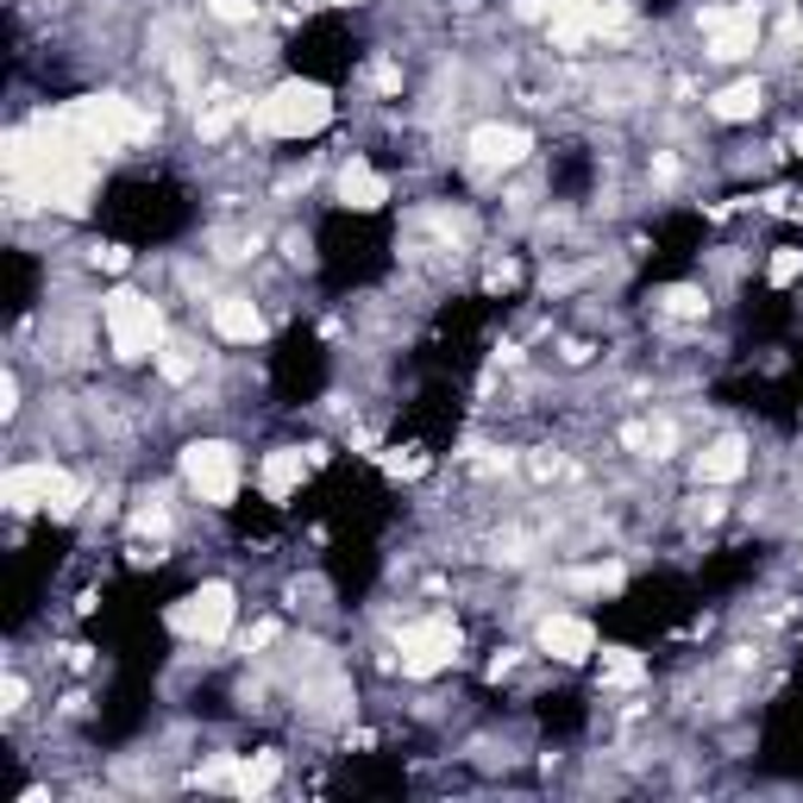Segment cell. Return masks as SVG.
<instances>
[{"mask_svg":"<svg viewBox=\"0 0 803 803\" xmlns=\"http://www.w3.org/2000/svg\"><path fill=\"white\" fill-rule=\"evenodd\" d=\"M100 326H107V346H113V358L120 364H145V358H157L164 351V308L145 296V289H107L100 296Z\"/></svg>","mask_w":803,"mask_h":803,"instance_id":"cell-1","label":"cell"},{"mask_svg":"<svg viewBox=\"0 0 803 803\" xmlns=\"http://www.w3.org/2000/svg\"><path fill=\"white\" fill-rule=\"evenodd\" d=\"M251 125H257L264 139H314V132L333 125V95H326L321 82L289 75V82H276L271 95L251 107Z\"/></svg>","mask_w":803,"mask_h":803,"instance_id":"cell-2","label":"cell"},{"mask_svg":"<svg viewBox=\"0 0 803 803\" xmlns=\"http://www.w3.org/2000/svg\"><path fill=\"white\" fill-rule=\"evenodd\" d=\"M0 502H7L13 515L45 508L57 522H70L75 508H82V483H75L70 471H57L50 458H32V465H13V471L0 477Z\"/></svg>","mask_w":803,"mask_h":803,"instance_id":"cell-3","label":"cell"},{"mask_svg":"<svg viewBox=\"0 0 803 803\" xmlns=\"http://www.w3.org/2000/svg\"><path fill=\"white\" fill-rule=\"evenodd\" d=\"M239 446H226V440H189L182 446V483L195 490L207 508H232L239 496Z\"/></svg>","mask_w":803,"mask_h":803,"instance_id":"cell-4","label":"cell"},{"mask_svg":"<svg viewBox=\"0 0 803 803\" xmlns=\"http://www.w3.org/2000/svg\"><path fill=\"white\" fill-rule=\"evenodd\" d=\"M232 609H239L232 584H201V590H189V597L170 609V627L182 634V640L214 647V640H226V627H232Z\"/></svg>","mask_w":803,"mask_h":803,"instance_id":"cell-5","label":"cell"},{"mask_svg":"<svg viewBox=\"0 0 803 803\" xmlns=\"http://www.w3.org/2000/svg\"><path fill=\"white\" fill-rule=\"evenodd\" d=\"M402 672L408 678H433L452 666V652H458V627H452V615H421V622L402 627Z\"/></svg>","mask_w":803,"mask_h":803,"instance_id":"cell-6","label":"cell"},{"mask_svg":"<svg viewBox=\"0 0 803 803\" xmlns=\"http://www.w3.org/2000/svg\"><path fill=\"white\" fill-rule=\"evenodd\" d=\"M703 32H709V63H741L759 50V0H734V7H709L703 13Z\"/></svg>","mask_w":803,"mask_h":803,"instance_id":"cell-7","label":"cell"},{"mask_svg":"<svg viewBox=\"0 0 803 803\" xmlns=\"http://www.w3.org/2000/svg\"><path fill=\"white\" fill-rule=\"evenodd\" d=\"M465 151H471V164H477L483 176H502V170H515L527 151H534V139H527L522 125L490 120V125H477L471 139H465Z\"/></svg>","mask_w":803,"mask_h":803,"instance_id":"cell-8","label":"cell"},{"mask_svg":"<svg viewBox=\"0 0 803 803\" xmlns=\"http://www.w3.org/2000/svg\"><path fill=\"white\" fill-rule=\"evenodd\" d=\"M540 652H552L559 666H584L597 652V627L584 622V615H547L540 622Z\"/></svg>","mask_w":803,"mask_h":803,"instance_id":"cell-9","label":"cell"},{"mask_svg":"<svg viewBox=\"0 0 803 803\" xmlns=\"http://www.w3.org/2000/svg\"><path fill=\"white\" fill-rule=\"evenodd\" d=\"M747 465H753L747 440H741V433H716V440L697 452V483H741Z\"/></svg>","mask_w":803,"mask_h":803,"instance_id":"cell-10","label":"cell"},{"mask_svg":"<svg viewBox=\"0 0 803 803\" xmlns=\"http://www.w3.org/2000/svg\"><path fill=\"white\" fill-rule=\"evenodd\" d=\"M214 333H220V339H232V346H257V339H264V308L232 289V296L214 301Z\"/></svg>","mask_w":803,"mask_h":803,"instance_id":"cell-11","label":"cell"},{"mask_svg":"<svg viewBox=\"0 0 803 803\" xmlns=\"http://www.w3.org/2000/svg\"><path fill=\"white\" fill-rule=\"evenodd\" d=\"M339 201H346L351 214H376V207L389 201V182H383L364 157H346V164H339Z\"/></svg>","mask_w":803,"mask_h":803,"instance_id":"cell-12","label":"cell"},{"mask_svg":"<svg viewBox=\"0 0 803 803\" xmlns=\"http://www.w3.org/2000/svg\"><path fill=\"white\" fill-rule=\"evenodd\" d=\"M301 477H308V458H301L296 446L264 452V496H271V502H289V490H296Z\"/></svg>","mask_w":803,"mask_h":803,"instance_id":"cell-13","label":"cell"},{"mask_svg":"<svg viewBox=\"0 0 803 803\" xmlns=\"http://www.w3.org/2000/svg\"><path fill=\"white\" fill-rule=\"evenodd\" d=\"M759 107H766V95H759V82H728L722 95L709 100V113H716V120H728V125H741V120H753V113H759Z\"/></svg>","mask_w":803,"mask_h":803,"instance_id":"cell-14","label":"cell"},{"mask_svg":"<svg viewBox=\"0 0 803 803\" xmlns=\"http://www.w3.org/2000/svg\"><path fill=\"white\" fill-rule=\"evenodd\" d=\"M276 778H283V759H276V753H257V759H239L232 791H239V798H257V791H271Z\"/></svg>","mask_w":803,"mask_h":803,"instance_id":"cell-15","label":"cell"},{"mask_svg":"<svg viewBox=\"0 0 803 803\" xmlns=\"http://www.w3.org/2000/svg\"><path fill=\"white\" fill-rule=\"evenodd\" d=\"M157 371H164V383H189V376L201 371V351L182 346V339H164V351H157Z\"/></svg>","mask_w":803,"mask_h":803,"instance_id":"cell-16","label":"cell"},{"mask_svg":"<svg viewBox=\"0 0 803 803\" xmlns=\"http://www.w3.org/2000/svg\"><path fill=\"white\" fill-rule=\"evenodd\" d=\"M640 678H647V659H640V652H627V647L602 652V684H640Z\"/></svg>","mask_w":803,"mask_h":803,"instance_id":"cell-17","label":"cell"},{"mask_svg":"<svg viewBox=\"0 0 803 803\" xmlns=\"http://www.w3.org/2000/svg\"><path fill=\"white\" fill-rule=\"evenodd\" d=\"M622 565H615V559H609V565H584V572H572V577H565V584H572V590H590V597H597V590H602V597H609V590H622Z\"/></svg>","mask_w":803,"mask_h":803,"instance_id":"cell-18","label":"cell"},{"mask_svg":"<svg viewBox=\"0 0 803 803\" xmlns=\"http://www.w3.org/2000/svg\"><path fill=\"white\" fill-rule=\"evenodd\" d=\"M659 308H666V314H703V308H709V296H703V289H666V296H659Z\"/></svg>","mask_w":803,"mask_h":803,"instance_id":"cell-19","label":"cell"},{"mask_svg":"<svg viewBox=\"0 0 803 803\" xmlns=\"http://www.w3.org/2000/svg\"><path fill=\"white\" fill-rule=\"evenodd\" d=\"M132 534H170L164 502H139V508H132Z\"/></svg>","mask_w":803,"mask_h":803,"instance_id":"cell-20","label":"cell"},{"mask_svg":"<svg viewBox=\"0 0 803 803\" xmlns=\"http://www.w3.org/2000/svg\"><path fill=\"white\" fill-rule=\"evenodd\" d=\"M207 13L226 20V25H251L257 20V0H207Z\"/></svg>","mask_w":803,"mask_h":803,"instance_id":"cell-21","label":"cell"},{"mask_svg":"<svg viewBox=\"0 0 803 803\" xmlns=\"http://www.w3.org/2000/svg\"><path fill=\"white\" fill-rule=\"evenodd\" d=\"M803 271V251L798 245H784V251H778V257H772V283H778V289H784V283H791V276H798Z\"/></svg>","mask_w":803,"mask_h":803,"instance_id":"cell-22","label":"cell"},{"mask_svg":"<svg viewBox=\"0 0 803 803\" xmlns=\"http://www.w3.org/2000/svg\"><path fill=\"white\" fill-rule=\"evenodd\" d=\"M0 697H7V703H0L7 716H20V709H25V678H20V672H7V684H0Z\"/></svg>","mask_w":803,"mask_h":803,"instance_id":"cell-23","label":"cell"},{"mask_svg":"<svg viewBox=\"0 0 803 803\" xmlns=\"http://www.w3.org/2000/svg\"><path fill=\"white\" fill-rule=\"evenodd\" d=\"M283 251H289L296 264H314V251H308V239H301V232H289V239H283Z\"/></svg>","mask_w":803,"mask_h":803,"instance_id":"cell-24","label":"cell"},{"mask_svg":"<svg viewBox=\"0 0 803 803\" xmlns=\"http://www.w3.org/2000/svg\"><path fill=\"white\" fill-rule=\"evenodd\" d=\"M326 7H351V0H326Z\"/></svg>","mask_w":803,"mask_h":803,"instance_id":"cell-25","label":"cell"}]
</instances>
